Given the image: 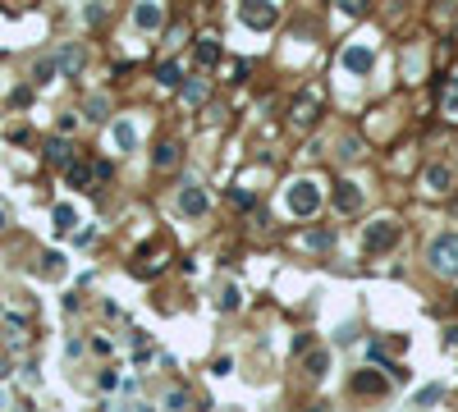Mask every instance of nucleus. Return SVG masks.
I'll list each match as a JSON object with an SVG mask.
<instances>
[{"label": "nucleus", "instance_id": "nucleus-26", "mask_svg": "<svg viewBox=\"0 0 458 412\" xmlns=\"http://www.w3.org/2000/svg\"><path fill=\"white\" fill-rule=\"evenodd\" d=\"M303 243H307V248H330V229H311Z\"/></svg>", "mask_w": 458, "mask_h": 412}, {"label": "nucleus", "instance_id": "nucleus-9", "mask_svg": "<svg viewBox=\"0 0 458 412\" xmlns=\"http://www.w3.org/2000/svg\"><path fill=\"white\" fill-rule=\"evenodd\" d=\"M357 206H362V193H357V183L344 179V183L335 188V211H339V215H353Z\"/></svg>", "mask_w": 458, "mask_h": 412}, {"label": "nucleus", "instance_id": "nucleus-21", "mask_svg": "<svg viewBox=\"0 0 458 412\" xmlns=\"http://www.w3.org/2000/svg\"><path fill=\"white\" fill-rule=\"evenodd\" d=\"M326 367H330V357H326V353H321V348H316V353H307V371H311V376H316V380L326 376Z\"/></svg>", "mask_w": 458, "mask_h": 412}, {"label": "nucleus", "instance_id": "nucleus-32", "mask_svg": "<svg viewBox=\"0 0 458 412\" xmlns=\"http://www.w3.org/2000/svg\"><path fill=\"white\" fill-rule=\"evenodd\" d=\"M454 302H458V293H454Z\"/></svg>", "mask_w": 458, "mask_h": 412}, {"label": "nucleus", "instance_id": "nucleus-10", "mask_svg": "<svg viewBox=\"0 0 458 412\" xmlns=\"http://www.w3.org/2000/svg\"><path fill=\"white\" fill-rule=\"evenodd\" d=\"M289 120H294V129H307V124H316V96H298L294 101V115H289Z\"/></svg>", "mask_w": 458, "mask_h": 412}, {"label": "nucleus", "instance_id": "nucleus-20", "mask_svg": "<svg viewBox=\"0 0 458 412\" xmlns=\"http://www.w3.org/2000/svg\"><path fill=\"white\" fill-rule=\"evenodd\" d=\"M440 399H445V385H426V389H417V404H422V408L440 404Z\"/></svg>", "mask_w": 458, "mask_h": 412}, {"label": "nucleus", "instance_id": "nucleus-4", "mask_svg": "<svg viewBox=\"0 0 458 412\" xmlns=\"http://www.w3.org/2000/svg\"><path fill=\"white\" fill-rule=\"evenodd\" d=\"M239 18H243V23H248V28H257V33H266V28H270V23H275V18H280V9L270 5V0H243Z\"/></svg>", "mask_w": 458, "mask_h": 412}, {"label": "nucleus", "instance_id": "nucleus-23", "mask_svg": "<svg viewBox=\"0 0 458 412\" xmlns=\"http://www.w3.org/2000/svg\"><path fill=\"white\" fill-rule=\"evenodd\" d=\"M51 78H55V60H42L33 69V83H51Z\"/></svg>", "mask_w": 458, "mask_h": 412}, {"label": "nucleus", "instance_id": "nucleus-18", "mask_svg": "<svg viewBox=\"0 0 458 412\" xmlns=\"http://www.w3.org/2000/svg\"><path fill=\"white\" fill-rule=\"evenodd\" d=\"M74 224H78L74 206H55V229H60V234H74Z\"/></svg>", "mask_w": 458, "mask_h": 412}, {"label": "nucleus", "instance_id": "nucleus-3", "mask_svg": "<svg viewBox=\"0 0 458 412\" xmlns=\"http://www.w3.org/2000/svg\"><path fill=\"white\" fill-rule=\"evenodd\" d=\"M394 243H399V224H394V220L367 224V234H362V248H367V252H389Z\"/></svg>", "mask_w": 458, "mask_h": 412}, {"label": "nucleus", "instance_id": "nucleus-16", "mask_svg": "<svg viewBox=\"0 0 458 412\" xmlns=\"http://www.w3.org/2000/svg\"><path fill=\"white\" fill-rule=\"evenodd\" d=\"M83 60H87V55L78 51V46H64V51H60V69H64V74H78V69H83Z\"/></svg>", "mask_w": 458, "mask_h": 412}, {"label": "nucleus", "instance_id": "nucleus-24", "mask_svg": "<svg viewBox=\"0 0 458 412\" xmlns=\"http://www.w3.org/2000/svg\"><path fill=\"white\" fill-rule=\"evenodd\" d=\"M183 101H188V105L207 101V87H202V83H188V87H183Z\"/></svg>", "mask_w": 458, "mask_h": 412}, {"label": "nucleus", "instance_id": "nucleus-5", "mask_svg": "<svg viewBox=\"0 0 458 412\" xmlns=\"http://www.w3.org/2000/svg\"><path fill=\"white\" fill-rule=\"evenodd\" d=\"M372 64H376L372 46H348V51H344V69H348V74H372Z\"/></svg>", "mask_w": 458, "mask_h": 412}, {"label": "nucleus", "instance_id": "nucleus-28", "mask_svg": "<svg viewBox=\"0 0 458 412\" xmlns=\"http://www.w3.org/2000/svg\"><path fill=\"white\" fill-rule=\"evenodd\" d=\"M234 307H239V289H234V284H229V289L220 293V311H234Z\"/></svg>", "mask_w": 458, "mask_h": 412}, {"label": "nucleus", "instance_id": "nucleus-8", "mask_svg": "<svg viewBox=\"0 0 458 412\" xmlns=\"http://www.w3.org/2000/svg\"><path fill=\"white\" fill-rule=\"evenodd\" d=\"M193 60H197V69H216L220 64V42H216V37H197Z\"/></svg>", "mask_w": 458, "mask_h": 412}, {"label": "nucleus", "instance_id": "nucleus-11", "mask_svg": "<svg viewBox=\"0 0 458 412\" xmlns=\"http://www.w3.org/2000/svg\"><path fill=\"white\" fill-rule=\"evenodd\" d=\"M426 188H431V193H450L454 188V170H450V165H431V170H426Z\"/></svg>", "mask_w": 458, "mask_h": 412}, {"label": "nucleus", "instance_id": "nucleus-2", "mask_svg": "<svg viewBox=\"0 0 458 412\" xmlns=\"http://www.w3.org/2000/svg\"><path fill=\"white\" fill-rule=\"evenodd\" d=\"M316 206H321V193H316V183H311V179L289 183V211H294V215H316Z\"/></svg>", "mask_w": 458, "mask_h": 412}, {"label": "nucleus", "instance_id": "nucleus-7", "mask_svg": "<svg viewBox=\"0 0 458 412\" xmlns=\"http://www.w3.org/2000/svg\"><path fill=\"white\" fill-rule=\"evenodd\" d=\"M161 5H156V0H138V9H133V23L142 28V33H156V28H161Z\"/></svg>", "mask_w": 458, "mask_h": 412}, {"label": "nucleus", "instance_id": "nucleus-19", "mask_svg": "<svg viewBox=\"0 0 458 412\" xmlns=\"http://www.w3.org/2000/svg\"><path fill=\"white\" fill-rule=\"evenodd\" d=\"M133 142H138V133H133V124H115V147H120V151H129Z\"/></svg>", "mask_w": 458, "mask_h": 412}, {"label": "nucleus", "instance_id": "nucleus-1", "mask_svg": "<svg viewBox=\"0 0 458 412\" xmlns=\"http://www.w3.org/2000/svg\"><path fill=\"white\" fill-rule=\"evenodd\" d=\"M431 266L440 275H458V234H440L431 243Z\"/></svg>", "mask_w": 458, "mask_h": 412}, {"label": "nucleus", "instance_id": "nucleus-6", "mask_svg": "<svg viewBox=\"0 0 458 412\" xmlns=\"http://www.w3.org/2000/svg\"><path fill=\"white\" fill-rule=\"evenodd\" d=\"M179 211L183 215H202L207 211V193H202V183H183L179 188Z\"/></svg>", "mask_w": 458, "mask_h": 412}, {"label": "nucleus", "instance_id": "nucleus-27", "mask_svg": "<svg viewBox=\"0 0 458 412\" xmlns=\"http://www.w3.org/2000/svg\"><path fill=\"white\" fill-rule=\"evenodd\" d=\"M87 120H105V96H92V101H87Z\"/></svg>", "mask_w": 458, "mask_h": 412}, {"label": "nucleus", "instance_id": "nucleus-29", "mask_svg": "<svg viewBox=\"0 0 458 412\" xmlns=\"http://www.w3.org/2000/svg\"><path fill=\"white\" fill-rule=\"evenodd\" d=\"M339 9L344 14H367V0H339Z\"/></svg>", "mask_w": 458, "mask_h": 412}, {"label": "nucleus", "instance_id": "nucleus-17", "mask_svg": "<svg viewBox=\"0 0 458 412\" xmlns=\"http://www.w3.org/2000/svg\"><path fill=\"white\" fill-rule=\"evenodd\" d=\"M156 83H161V87H179L183 83L179 64H161V69H156Z\"/></svg>", "mask_w": 458, "mask_h": 412}, {"label": "nucleus", "instance_id": "nucleus-15", "mask_svg": "<svg viewBox=\"0 0 458 412\" xmlns=\"http://www.w3.org/2000/svg\"><path fill=\"white\" fill-rule=\"evenodd\" d=\"M46 161L51 165H69V142H64V137H51V142H46Z\"/></svg>", "mask_w": 458, "mask_h": 412}, {"label": "nucleus", "instance_id": "nucleus-25", "mask_svg": "<svg viewBox=\"0 0 458 412\" xmlns=\"http://www.w3.org/2000/svg\"><path fill=\"white\" fill-rule=\"evenodd\" d=\"M445 115H454V120H458V78L450 83V92H445Z\"/></svg>", "mask_w": 458, "mask_h": 412}, {"label": "nucleus", "instance_id": "nucleus-22", "mask_svg": "<svg viewBox=\"0 0 458 412\" xmlns=\"http://www.w3.org/2000/svg\"><path fill=\"white\" fill-rule=\"evenodd\" d=\"M60 261H64V257H60V252H46V257H42V275H51V280H55V275H60V270H64V266H60Z\"/></svg>", "mask_w": 458, "mask_h": 412}, {"label": "nucleus", "instance_id": "nucleus-13", "mask_svg": "<svg viewBox=\"0 0 458 412\" xmlns=\"http://www.w3.org/2000/svg\"><path fill=\"white\" fill-rule=\"evenodd\" d=\"M64 179H69V188H87V183L96 179V170H92V165H83V161H69V165H64Z\"/></svg>", "mask_w": 458, "mask_h": 412}, {"label": "nucleus", "instance_id": "nucleus-14", "mask_svg": "<svg viewBox=\"0 0 458 412\" xmlns=\"http://www.w3.org/2000/svg\"><path fill=\"white\" fill-rule=\"evenodd\" d=\"M151 161H156V170H174V165H179V147H174V142H161Z\"/></svg>", "mask_w": 458, "mask_h": 412}, {"label": "nucleus", "instance_id": "nucleus-30", "mask_svg": "<svg viewBox=\"0 0 458 412\" xmlns=\"http://www.w3.org/2000/svg\"><path fill=\"white\" fill-rule=\"evenodd\" d=\"M445 343H450V348H458V326H450V330H445Z\"/></svg>", "mask_w": 458, "mask_h": 412}, {"label": "nucleus", "instance_id": "nucleus-12", "mask_svg": "<svg viewBox=\"0 0 458 412\" xmlns=\"http://www.w3.org/2000/svg\"><path fill=\"white\" fill-rule=\"evenodd\" d=\"M353 394H376V399H381L385 394V380L376 376V371H357V376H353Z\"/></svg>", "mask_w": 458, "mask_h": 412}, {"label": "nucleus", "instance_id": "nucleus-31", "mask_svg": "<svg viewBox=\"0 0 458 412\" xmlns=\"http://www.w3.org/2000/svg\"><path fill=\"white\" fill-rule=\"evenodd\" d=\"M0 224H5V206H0Z\"/></svg>", "mask_w": 458, "mask_h": 412}]
</instances>
